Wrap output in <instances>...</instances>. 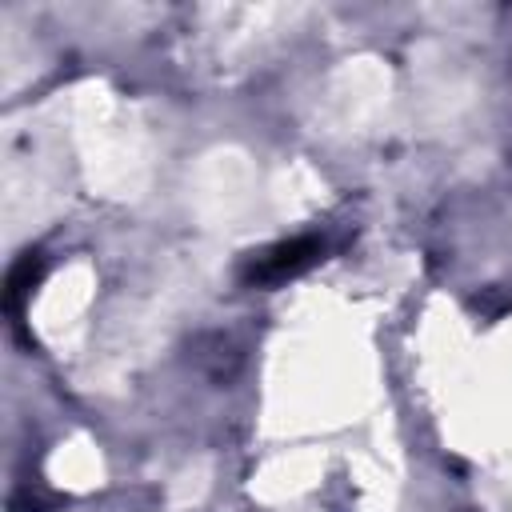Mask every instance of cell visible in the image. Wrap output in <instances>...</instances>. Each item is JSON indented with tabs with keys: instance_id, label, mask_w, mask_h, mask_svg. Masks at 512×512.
Returning <instances> with one entry per match:
<instances>
[{
	"instance_id": "obj_1",
	"label": "cell",
	"mask_w": 512,
	"mask_h": 512,
	"mask_svg": "<svg viewBox=\"0 0 512 512\" xmlns=\"http://www.w3.org/2000/svg\"><path fill=\"white\" fill-rule=\"evenodd\" d=\"M320 260V240L312 236H296V240H284V244H272L268 252L252 256L248 264V280L252 284H276V280H288L296 272H304L308 264Z\"/></svg>"
},
{
	"instance_id": "obj_2",
	"label": "cell",
	"mask_w": 512,
	"mask_h": 512,
	"mask_svg": "<svg viewBox=\"0 0 512 512\" xmlns=\"http://www.w3.org/2000/svg\"><path fill=\"white\" fill-rule=\"evenodd\" d=\"M40 272H44V260H40V252H24V256L16 260V268L8 272V292H4V304H8V312H16V308H20V300H24V296L36 288Z\"/></svg>"
}]
</instances>
